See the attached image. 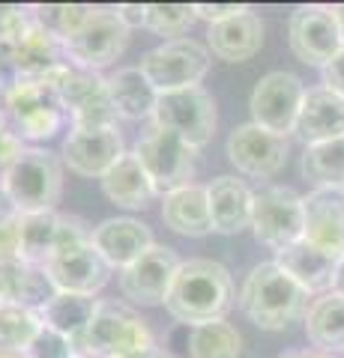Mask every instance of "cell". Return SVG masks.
Instances as JSON below:
<instances>
[{"label": "cell", "mask_w": 344, "mask_h": 358, "mask_svg": "<svg viewBox=\"0 0 344 358\" xmlns=\"http://www.w3.org/2000/svg\"><path fill=\"white\" fill-rule=\"evenodd\" d=\"M93 9L96 6L87 3H48V6H30V13L39 27H46L54 39L66 42L84 27V21L93 15Z\"/></svg>", "instance_id": "836d02e7"}, {"label": "cell", "mask_w": 344, "mask_h": 358, "mask_svg": "<svg viewBox=\"0 0 344 358\" xmlns=\"http://www.w3.org/2000/svg\"><path fill=\"white\" fill-rule=\"evenodd\" d=\"M117 15L129 30H138V27L147 24V3H120Z\"/></svg>", "instance_id": "60d3db41"}, {"label": "cell", "mask_w": 344, "mask_h": 358, "mask_svg": "<svg viewBox=\"0 0 344 358\" xmlns=\"http://www.w3.org/2000/svg\"><path fill=\"white\" fill-rule=\"evenodd\" d=\"M48 81L57 90L72 126H117L120 117L111 105L108 81L99 72L81 69L75 63H63L60 69L48 75Z\"/></svg>", "instance_id": "8992f818"}, {"label": "cell", "mask_w": 344, "mask_h": 358, "mask_svg": "<svg viewBox=\"0 0 344 358\" xmlns=\"http://www.w3.org/2000/svg\"><path fill=\"white\" fill-rule=\"evenodd\" d=\"M57 221L60 212H39V215H18L21 233V260L46 266L57 248Z\"/></svg>", "instance_id": "f546056e"}, {"label": "cell", "mask_w": 344, "mask_h": 358, "mask_svg": "<svg viewBox=\"0 0 344 358\" xmlns=\"http://www.w3.org/2000/svg\"><path fill=\"white\" fill-rule=\"evenodd\" d=\"M138 162L144 164V171H147L153 188H156V194L165 197L177 192V188L183 185H192L195 179V167H198V150L188 147L183 138H177L174 131H165V129H153L138 138L135 150Z\"/></svg>", "instance_id": "9c48e42d"}, {"label": "cell", "mask_w": 344, "mask_h": 358, "mask_svg": "<svg viewBox=\"0 0 344 358\" xmlns=\"http://www.w3.org/2000/svg\"><path fill=\"white\" fill-rule=\"evenodd\" d=\"M287 42L299 63L324 69L344 51L341 27L336 18V9L324 3H308L294 9L291 24H287Z\"/></svg>", "instance_id": "8fae6325"}, {"label": "cell", "mask_w": 344, "mask_h": 358, "mask_svg": "<svg viewBox=\"0 0 344 358\" xmlns=\"http://www.w3.org/2000/svg\"><path fill=\"white\" fill-rule=\"evenodd\" d=\"M25 358H78V346L69 338H63L54 329L42 326L39 338L30 343V350L25 352Z\"/></svg>", "instance_id": "d590c367"}, {"label": "cell", "mask_w": 344, "mask_h": 358, "mask_svg": "<svg viewBox=\"0 0 344 358\" xmlns=\"http://www.w3.org/2000/svg\"><path fill=\"white\" fill-rule=\"evenodd\" d=\"M303 176L312 179L315 188H344V138L305 147Z\"/></svg>", "instance_id": "1f68e13d"}, {"label": "cell", "mask_w": 344, "mask_h": 358, "mask_svg": "<svg viewBox=\"0 0 344 358\" xmlns=\"http://www.w3.org/2000/svg\"><path fill=\"white\" fill-rule=\"evenodd\" d=\"M336 289L344 293V257H341V266H338V275H336Z\"/></svg>", "instance_id": "ee69618b"}, {"label": "cell", "mask_w": 344, "mask_h": 358, "mask_svg": "<svg viewBox=\"0 0 344 358\" xmlns=\"http://www.w3.org/2000/svg\"><path fill=\"white\" fill-rule=\"evenodd\" d=\"M320 75H324V87L344 99V51L332 63H326L324 69H320Z\"/></svg>", "instance_id": "ab89813d"}, {"label": "cell", "mask_w": 344, "mask_h": 358, "mask_svg": "<svg viewBox=\"0 0 344 358\" xmlns=\"http://www.w3.org/2000/svg\"><path fill=\"white\" fill-rule=\"evenodd\" d=\"M46 272L51 278V284L57 293H75V296H96L108 281H111V268L105 263V257L90 245L81 248L54 254L46 263Z\"/></svg>", "instance_id": "e0dca14e"}, {"label": "cell", "mask_w": 344, "mask_h": 358, "mask_svg": "<svg viewBox=\"0 0 344 358\" xmlns=\"http://www.w3.org/2000/svg\"><path fill=\"white\" fill-rule=\"evenodd\" d=\"M153 129L174 131L188 147L201 150L216 134V99L204 87L174 90V93H159V105L153 110Z\"/></svg>", "instance_id": "52a82bcc"}, {"label": "cell", "mask_w": 344, "mask_h": 358, "mask_svg": "<svg viewBox=\"0 0 344 358\" xmlns=\"http://www.w3.org/2000/svg\"><path fill=\"white\" fill-rule=\"evenodd\" d=\"M332 9H336V18H338V27H341V39H344V3L332 6Z\"/></svg>", "instance_id": "f6af8a7d"}, {"label": "cell", "mask_w": 344, "mask_h": 358, "mask_svg": "<svg viewBox=\"0 0 344 358\" xmlns=\"http://www.w3.org/2000/svg\"><path fill=\"white\" fill-rule=\"evenodd\" d=\"M198 21L195 3H147V27L156 36L183 39V33Z\"/></svg>", "instance_id": "e575fe53"}, {"label": "cell", "mask_w": 344, "mask_h": 358, "mask_svg": "<svg viewBox=\"0 0 344 358\" xmlns=\"http://www.w3.org/2000/svg\"><path fill=\"white\" fill-rule=\"evenodd\" d=\"M242 334L228 320L192 326V358H240Z\"/></svg>", "instance_id": "d6a6232c"}, {"label": "cell", "mask_w": 344, "mask_h": 358, "mask_svg": "<svg viewBox=\"0 0 344 358\" xmlns=\"http://www.w3.org/2000/svg\"><path fill=\"white\" fill-rule=\"evenodd\" d=\"M305 338L320 352H344V293L329 289L315 296L305 310Z\"/></svg>", "instance_id": "83f0119b"}, {"label": "cell", "mask_w": 344, "mask_h": 358, "mask_svg": "<svg viewBox=\"0 0 344 358\" xmlns=\"http://www.w3.org/2000/svg\"><path fill=\"white\" fill-rule=\"evenodd\" d=\"M57 296L46 266H33L25 260L0 263V301L4 305H18L27 310H42Z\"/></svg>", "instance_id": "d4e9b609"}, {"label": "cell", "mask_w": 344, "mask_h": 358, "mask_svg": "<svg viewBox=\"0 0 344 358\" xmlns=\"http://www.w3.org/2000/svg\"><path fill=\"white\" fill-rule=\"evenodd\" d=\"M21 260L18 212H0V263Z\"/></svg>", "instance_id": "8d00e7d4"}, {"label": "cell", "mask_w": 344, "mask_h": 358, "mask_svg": "<svg viewBox=\"0 0 344 358\" xmlns=\"http://www.w3.org/2000/svg\"><path fill=\"white\" fill-rule=\"evenodd\" d=\"M209 197V218H213V233L234 236V233L252 227V209H254V192L237 176H216L207 182Z\"/></svg>", "instance_id": "7402d4cb"}, {"label": "cell", "mask_w": 344, "mask_h": 358, "mask_svg": "<svg viewBox=\"0 0 344 358\" xmlns=\"http://www.w3.org/2000/svg\"><path fill=\"white\" fill-rule=\"evenodd\" d=\"M78 358H84V355H78Z\"/></svg>", "instance_id": "7dc6e473"}, {"label": "cell", "mask_w": 344, "mask_h": 358, "mask_svg": "<svg viewBox=\"0 0 344 358\" xmlns=\"http://www.w3.org/2000/svg\"><path fill=\"white\" fill-rule=\"evenodd\" d=\"M156 239H153L150 227L138 218L120 215V218H105L102 224L93 227V248L105 257V263L117 272L129 268L135 260L147 254Z\"/></svg>", "instance_id": "ac0fdd59"}, {"label": "cell", "mask_w": 344, "mask_h": 358, "mask_svg": "<svg viewBox=\"0 0 344 358\" xmlns=\"http://www.w3.org/2000/svg\"><path fill=\"white\" fill-rule=\"evenodd\" d=\"M252 230H254V239L275 254L291 248L299 239H305L303 197L294 188H284V185H270L254 192Z\"/></svg>", "instance_id": "ba28073f"}, {"label": "cell", "mask_w": 344, "mask_h": 358, "mask_svg": "<svg viewBox=\"0 0 344 358\" xmlns=\"http://www.w3.org/2000/svg\"><path fill=\"white\" fill-rule=\"evenodd\" d=\"M246 9L249 6H242V3H195V15L207 21V24H219V21L240 15V13H246Z\"/></svg>", "instance_id": "f35d334b"}, {"label": "cell", "mask_w": 344, "mask_h": 358, "mask_svg": "<svg viewBox=\"0 0 344 358\" xmlns=\"http://www.w3.org/2000/svg\"><path fill=\"white\" fill-rule=\"evenodd\" d=\"M159 350L165 358H192V326L174 322V326L165 331Z\"/></svg>", "instance_id": "74e56055"}, {"label": "cell", "mask_w": 344, "mask_h": 358, "mask_svg": "<svg viewBox=\"0 0 344 358\" xmlns=\"http://www.w3.org/2000/svg\"><path fill=\"white\" fill-rule=\"evenodd\" d=\"M207 48L213 57L225 63H242L252 60L263 48V21L249 6L246 13L231 15L219 24H209L207 30Z\"/></svg>", "instance_id": "ffe728a7"}, {"label": "cell", "mask_w": 344, "mask_h": 358, "mask_svg": "<svg viewBox=\"0 0 344 358\" xmlns=\"http://www.w3.org/2000/svg\"><path fill=\"white\" fill-rule=\"evenodd\" d=\"M231 308H234V278L225 266L207 257H192L180 263L171 293L165 299V310L174 317V322L204 326V322L225 320Z\"/></svg>", "instance_id": "6da1fadb"}, {"label": "cell", "mask_w": 344, "mask_h": 358, "mask_svg": "<svg viewBox=\"0 0 344 358\" xmlns=\"http://www.w3.org/2000/svg\"><path fill=\"white\" fill-rule=\"evenodd\" d=\"M315 296H308L275 260L258 263L240 287L237 305L254 329L284 331L294 322L305 320V310Z\"/></svg>", "instance_id": "7a4b0ae2"}, {"label": "cell", "mask_w": 344, "mask_h": 358, "mask_svg": "<svg viewBox=\"0 0 344 358\" xmlns=\"http://www.w3.org/2000/svg\"><path fill=\"white\" fill-rule=\"evenodd\" d=\"M162 221L177 236L201 239L213 233V218H209V197L207 185H183L177 192L162 197Z\"/></svg>", "instance_id": "cb8c5ba5"}, {"label": "cell", "mask_w": 344, "mask_h": 358, "mask_svg": "<svg viewBox=\"0 0 344 358\" xmlns=\"http://www.w3.org/2000/svg\"><path fill=\"white\" fill-rule=\"evenodd\" d=\"M129 33L132 30L117 15V6L114 9L96 6L93 15L84 21V27L75 33L72 39L63 42L66 57H69V63L81 66V69L99 72V69H105L108 63H114L120 54L126 51Z\"/></svg>", "instance_id": "4fadbf2b"}, {"label": "cell", "mask_w": 344, "mask_h": 358, "mask_svg": "<svg viewBox=\"0 0 344 358\" xmlns=\"http://www.w3.org/2000/svg\"><path fill=\"white\" fill-rule=\"evenodd\" d=\"M294 134L305 147L344 138V99L326 87H312L305 93Z\"/></svg>", "instance_id": "603a6c76"}, {"label": "cell", "mask_w": 344, "mask_h": 358, "mask_svg": "<svg viewBox=\"0 0 344 358\" xmlns=\"http://www.w3.org/2000/svg\"><path fill=\"white\" fill-rule=\"evenodd\" d=\"M291 138L261 129L258 122H242L228 134V159L242 176L270 179L284 167Z\"/></svg>", "instance_id": "5bb4252c"}, {"label": "cell", "mask_w": 344, "mask_h": 358, "mask_svg": "<svg viewBox=\"0 0 344 358\" xmlns=\"http://www.w3.org/2000/svg\"><path fill=\"white\" fill-rule=\"evenodd\" d=\"M42 317L36 310L18 308V305H0V355H18L25 358L30 343L39 338Z\"/></svg>", "instance_id": "4dcf8cb0"}, {"label": "cell", "mask_w": 344, "mask_h": 358, "mask_svg": "<svg viewBox=\"0 0 344 358\" xmlns=\"http://www.w3.org/2000/svg\"><path fill=\"white\" fill-rule=\"evenodd\" d=\"M0 114L6 129L21 143L51 141L57 131L72 126L54 84L48 78L33 75H15L13 81H6V90L0 96Z\"/></svg>", "instance_id": "3957f363"}, {"label": "cell", "mask_w": 344, "mask_h": 358, "mask_svg": "<svg viewBox=\"0 0 344 358\" xmlns=\"http://www.w3.org/2000/svg\"><path fill=\"white\" fill-rule=\"evenodd\" d=\"M99 182H102V194L111 203L120 209H129V212L147 209L153 203V197H159L135 152H126Z\"/></svg>", "instance_id": "484cf974"}, {"label": "cell", "mask_w": 344, "mask_h": 358, "mask_svg": "<svg viewBox=\"0 0 344 358\" xmlns=\"http://www.w3.org/2000/svg\"><path fill=\"white\" fill-rule=\"evenodd\" d=\"M129 358H165V355H162L159 346H153V350H147V352H135V355H129Z\"/></svg>", "instance_id": "7bdbcfd3"}, {"label": "cell", "mask_w": 344, "mask_h": 358, "mask_svg": "<svg viewBox=\"0 0 344 358\" xmlns=\"http://www.w3.org/2000/svg\"><path fill=\"white\" fill-rule=\"evenodd\" d=\"M108 81V96L120 120H153V110L159 105V90L150 84V78L141 72V66L117 69Z\"/></svg>", "instance_id": "4316f807"}, {"label": "cell", "mask_w": 344, "mask_h": 358, "mask_svg": "<svg viewBox=\"0 0 344 358\" xmlns=\"http://www.w3.org/2000/svg\"><path fill=\"white\" fill-rule=\"evenodd\" d=\"M303 206L305 239L344 257V188H312Z\"/></svg>", "instance_id": "44dd1931"}, {"label": "cell", "mask_w": 344, "mask_h": 358, "mask_svg": "<svg viewBox=\"0 0 344 358\" xmlns=\"http://www.w3.org/2000/svg\"><path fill=\"white\" fill-rule=\"evenodd\" d=\"M275 263H279L308 296H324L329 289H336V275H338L341 257L320 248L315 242H308V239H299L291 248L275 254Z\"/></svg>", "instance_id": "d6986e66"}, {"label": "cell", "mask_w": 344, "mask_h": 358, "mask_svg": "<svg viewBox=\"0 0 344 358\" xmlns=\"http://www.w3.org/2000/svg\"><path fill=\"white\" fill-rule=\"evenodd\" d=\"M96 305H99V299H93V296L57 293L46 308L39 310V317H42V322H46L48 329L63 334V338H69L81 350V341H84V334H87V329H90V322H93Z\"/></svg>", "instance_id": "f1b7e54d"}, {"label": "cell", "mask_w": 344, "mask_h": 358, "mask_svg": "<svg viewBox=\"0 0 344 358\" xmlns=\"http://www.w3.org/2000/svg\"><path fill=\"white\" fill-rule=\"evenodd\" d=\"M308 90L294 72L275 69L266 72L252 90L249 99V110H252V122H258L261 129H270L275 134L291 138L296 131V120L303 110Z\"/></svg>", "instance_id": "7c38bea8"}, {"label": "cell", "mask_w": 344, "mask_h": 358, "mask_svg": "<svg viewBox=\"0 0 344 358\" xmlns=\"http://www.w3.org/2000/svg\"><path fill=\"white\" fill-rule=\"evenodd\" d=\"M240 358H252V355H249V352H242V355H240Z\"/></svg>", "instance_id": "bcb514c9"}, {"label": "cell", "mask_w": 344, "mask_h": 358, "mask_svg": "<svg viewBox=\"0 0 344 358\" xmlns=\"http://www.w3.org/2000/svg\"><path fill=\"white\" fill-rule=\"evenodd\" d=\"M282 358H329L326 352H287Z\"/></svg>", "instance_id": "b9f144b4"}, {"label": "cell", "mask_w": 344, "mask_h": 358, "mask_svg": "<svg viewBox=\"0 0 344 358\" xmlns=\"http://www.w3.org/2000/svg\"><path fill=\"white\" fill-rule=\"evenodd\" d=\"M209 48L198 39H165L153 51L144 54L141 72L150 78V84L159 93H174V90L201 87V81L209 72Z\"/></svg>", "instance_id": "30bf717a"}, {"label": "cell", "mask_w": 344, "mask_h": 358, "mask_svg": "<svg viewBox=\"0 0 344 358\" xmlns=\"http://www.w3.org/2000/svg\"><path fill=\"white\" fill-rule=\"evenodd\" d=\"M156 346L147 329L132 305L117 299H102L96 305L93 322L87 329L78 355L84 358H129L135 352H147Z\"/></svg>", "instance_id": "5b68a950"}, {"label": "cell", "mask_w": 344, "mask_h": 358, "mask_svg": "<svg viewBox=\"0 0 344 358\" xmlns=\"http://www.w3.org/2000/svg\"><path fill=\"white\" fill-rule=\"evenodd\" d=\"M0 305H4V301H0Z\"/></svg>", "instance_id": "c3c4849f"}, {"label": "cell", "mask_w": 344, "mask_h": 358, "mask_svg": "<svg viewBox=\"0 0 344 358\" xmlns=\"http://www.w3.org/2000/svg\"><path fill=\"white\" fill-rule=\"evenodd\" d=\"M0 188L18 215L57 212L63 194V159L48 150L25 147L0 176Z\"/></svg>", "instance_id": "277c9868"}, {"label": "cell", "mask_w": 344, "mask_h": 358, "mask_svg": "<svg viewBox=\"0 0 344 358\" xmlns=\"http://www.w3.org/2000/svg\"><path fill=\"white\" fill-rule=\"evenodd\" d=\"M123 155L117 126H72L63 141V164L84 179H102Z\"/></svg>", "instance_id": "9a60e30c"}, {"label": "cell", "mask_w": 344, "mask_h": 358, "mask_svg": "<svg viewBox=\"0 0 344 358\" xmlns=\"http://www.w3.org/2000/svg\"><path fill=\"white\" fill-rule=\"evenodd\" d=\"M180 257L168 245H153V248L135 260L129 268L120 272V296L129 305H165V299L171 293L174 275L180 268Z\"/></svg>", "instance_id": "2e32d148"}]
</instances>
